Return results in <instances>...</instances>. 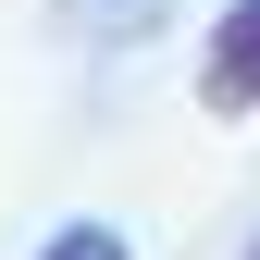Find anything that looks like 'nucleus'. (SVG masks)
<instances>
[{"label":"nucleus","mask_w":260,"mask_h":260,"mask_svg":"<svg viewBox=\"0 0 260 260\" xmlns=\"http://www.w3.org/2000/svg\"><path fill=\"white\" fill-rule=\"evenodd\" d=\"M199 112L211 124L260 112V0H223L211 13V38H199Z\"/></svg>","instance_id":"f257e3e1"},{"label":"nucleus","mask_w":260,"mask_h":260,"mask_svg":"<svg viewBox=\"0 0 260 260\" xmlns=\"http://www.w3.org/2000/svg\"><path fill=\"white\" fill-rule=\"evenodd\" d=\"M236 260H260V236H248V248H236Z\"/></svg>","instance_id":"20e7f679"},{"label":"nucleus","mask_w":260,"mask_h":260,"mask_svg":"<svg viewBox=\"0 0 260 260\" xmlns=\"http://www.w3.org/2000/svg\"><path fill=\"white\" fill-rule=\"evenodd\" d=\"M38 260H137V248H124V223H62L38 236Z\"/></svg>","instance_id":"7ed1b4c3"},{"label":"nucleus","mask_w":260,"mask_h":260,"mask_svg":"<svg viewBox=\"0 0 260 260\" xmlns=\"http://www.w3.org/2000/svg\"><path fill=\"white\" fill-rule=\"evenodd\" d=\"M186 0H50V25L62 38H100V50H137V38H161Z\"/></svg>","instance_id":"f03ea898"}]
</instances>
